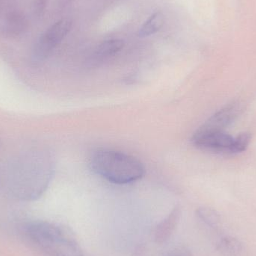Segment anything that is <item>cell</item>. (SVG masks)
<instances>
[{"mask_svg": "<svg viewBox=\"0 0 256 256\" xmlns=\"http://www.w3.org/2000/svg\"><path fill=\"white\" fill-rule=\"evenodd\" d=\"M22 234L27 243L44 256H84L73 234L58 224L33 221L24 226Z\"/></svg>", "mask_w": 256, "mask_h": 256, "instance_id": "obj_1", "label": "cell"}, {"mask_svg": "<svg viewBox=\"0 0 256 256\" xmlns=\"http://www.w3.org/2000/svg\"><path fill=\"white\" fill-rule=\"evenodd\" d=\"M90 166L96 174L115 184L134 183L144 174V166L136 158L108 149L94 152L90 160Z\"/></svg>", "mask_w": 256, "mask_h": 256, "instance_id": "obj_2", "label": "cell"}, {"mask_svg": "<svg viewBox=\"0 0 256 256\" xmlns=\"http://www.w3.org/2000/svg\"><path fill=\"white\" fill-rule=\"evenodd\" d=\"M248 132L234 137L224 130H214L201 126L192 137L197 148L218 154L234 155L245 152L251 142Z\"/></svg>", "mask_w": 256, "mask_h": 256, "instance_id": "obj_3", "label": "cell"}, {"mask_svg": "<svg viewBox=\"0 0 256 256\" xmlns=\"http://www.w3.org/2000/svg\"><path fill=\"white\" fill-rule=\"evenodd\" d=\"M72 26L69 20H62L48 28L38 40L33 50L32 58L37 62L44 61L64 40Z\"/></svg>", "mask_w": 256, "mask_h": 256, "instance_id": "obj_4", "label": "cell"}, {"mask_svg": "<svg viewBox=\"0 0 256 256\" xmlns=\"http://www.w3.org/2000/svg\"><path fill=\"white\" fill-rule=\"evenodd\" d=\"M242 111V106L238 103L230 104L212 116L202 127L214 130L226 131L227 128L237 120Z\"/></svg>", "mask_w": 256, "mask_h": 256, "instance_id": "obj_5", "label": "cell"}, {"mask_svg": "<svg viewBox=\"0 0 256 256\" xmlns=\"http://www.w3.org/2000/svg\"><path fill=\"white\" fill-rule=\"evenodd\" d=\"M124 46V42L120 39L105 40L93 51L87 64L91 68L98 67L121 52Z\"/></svg>", "mask_w": 256, "mask_h": 256, "instance_id": "obj_6", "label": "cell"}, {"mask_svg": "<svg viewBox=\"0 0 256 256\" xmlns=\"http://www.w3.org/2000/svg\"><path fill=\"white\" fill-rule=\"evenodd\" d=\"M180 210L176 208L172 213L160 222L155 231V240L158 243L164 244L171 238L180 219Z\"/></svg>", "mask_w": 256, "mask_h": 256, "instance_id": "obj_7", "label": "cell"}, {"mask_svg": "<svg viewBox=\"0 0 256 256\" xmlns=\"http://www.w3.org/2000/svg\"><path fill=\"white\" fill-rule=\"evenodd\" d=\"M218 251L226 256H238L243 252V244L236 238L225 236L216 243Z\"/></svg>", "mask_w": 256, "mask_h": 256, "instance_id": "obj_8", "label": "cell"}, {"mask_svg": "<svg viewBox=\"0 0 256 256\" xmlns=\"http://www.w3.org/2000/svg\"><path fill=\"white\" fill-rule=\"evenodd\" d=\"M164 24V15L160 12H156L154 14L152 15L141 27L138 31V36L140 38H144L156 34L160 30Z\"/></svg>", "mask_w": 256, "mask_h": 256, "instance_id": "obj_9", "label": "cell"}, {"mask_svg": "<svg viewBox=\"0 0 256 256\" xmlns=\"http://www.w3.org/2000/svg\"><path fill=\"white\" fill-rule=\"evenodd\" d=\"M197 218L208 228L215 230L220 224V216L213 209L202 208L197 210Z\"/></svg>", "mask_w": 256, "mask_h": 256, "instance_id": "obj_10", "label": "cell"}, {"mask_svg": "<svg viewBox=\"0 0 256 256\" xmlns=\"http://www.w3.org/2000/svg\"><path fill=\"white\" fill-rule=\"evenodd\" d=\"M168 256H192V255L186 248H180L170 252Z\"/></svg>", "mask_w": 256, "mask_h": 256, "instance_id": "obj_11", "label": "cell"}]
</instances>
